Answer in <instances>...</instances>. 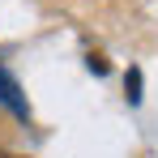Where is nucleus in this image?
<instances>
[{
  "mask_svg": "<svg viewBox=\"0 0 158 158\" xmlns=\"http://www.w3.org/2000/svg\"><path fill=\"white\" fill-rule=\"evenodd\" d=\"M0 103L9 107V111H13L17 120H30V103H26V94H22V85L9 77L4 69H0Z\"/></svg>",
  "mask_w": 158,
  "mask_h": 158,
  "instance_id": "f257e3e1",
  "label": "nucleus"
},
{
  "mask_svg": "<svg viewBox=\"0 0 158 158\" xmlns=\"http://www.w3.org/2000/svg\"><path fill=\"white\" fill-rule=\"evenodd\" d=\"M124 98H128L132 107L145 98V94H141V69H128V77H124Z\"/></svg>",
  "mask_w": 158,
  "mask_h": 158,
  "instance_id": "f03ea898",
  "label": "nucleus"
},
{
  "mask_svg": "<svg viewBox=\"0 0 158 158\" xmlns=\"http://www.w3.org/2000/svg\"><path fill=\"white\" fill-rule=\"evenodd\" d=\"M85 69H90V73H98V77H107V69H111V64H107L103 56H90V60H85Z\"/></svg>",
  "mask_w": 158,
  "mask_h": 158,
  "instance_id": "7ed1b4c3",
  "label": "nucleus"
},
{
  "mask_svg": "<svg viewBox=\"0 0 158 158\" xmlns=\"http://www.w3.org/2000/svg\"><path fill=\"white\" fill-rule=\"evenodd\" d=\"M0 158H13V154H0Z\"/></svg>",
  "mask_w": 158,
  "mask_h": 158,
  "instance_id": "20e7f679",
  "label": "nucleus"
}]
</instances>
